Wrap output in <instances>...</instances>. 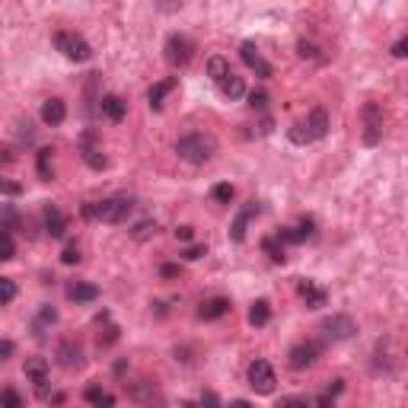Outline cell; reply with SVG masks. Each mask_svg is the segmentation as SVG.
I'll return each instance as SVG.
<instances>
[{"instance_id":"cell-43","label":"cell","mask_w":408,"mask_h":408,"mask_svg":"<svg viewBox=\"0 0 408 408\" xmlns=\"http://www.w3.org/2000/svg\"><path fill=\"white\" fill-rule=\"evenodd\" d=\"M0 236H4V255H0V259L10 262L13 255H16V242H13V233H0Z\"/></svg>"},{"instance_id":"cell-17","label":"cell","mask_w":408,"mask_h":408,"mask_svg":"<svg viewBox=\"0 0 408 408\" xmlns=\"http://www.w3.org/2000/svg\"><path fill=\"white\" fill-rule=\"evenodd\" d=\"M230 313V300L227 297H210L198 306V319L201 322H214V319H223Z\"/></svg>"},{"instance_id":"cell-4","label":"cell","mask_w":408,"mask_h":408,"mask_svg":"<svg viewBox=\"0 0 408 408\" xmlns=\"http://www.w3.org/2000/svg\"><path fill=\"white\" fill-rule=\"evenodd\" d=\"M55 48L61 51L68 61H77V64H87L90 58H93L90 42L83 36H77V32H55Z\"/></svg>"},{"instance_id":"cell-23","label":"cell","mask_w":408,"mask_h":408,"mask_svg":"<svg viewBox=\"0 0 408 408\" xmlns=\"http://www.w3.org/2000/svg\"><path fill=\"white\" fill-rule=\"evenodd\" d=\"M217 90H220V96L223 100H230V102H236V100L246 96V83H242V77H236V74L223 77V80L217 83Z\"/></svg>"},{"instance_id":"cell-51","label":"cell","mask_w":408,"mask_h":408,"mask_svg":"<svg viewBox=\"0 0 408 408\" xmlns=\"http://www.w3.org/2000/svg\"><path fill=\"white\" fill-rule=\"evenodd\" d=\"M230 408H252V405H249L246 399H236V402H230Z\"/></svg>"},{"instance_id":"cell-44","label":"cell","mask_w":408,"mask_h":408,"mask_svg":"<svg viewBox=\"0 0 408 408\" xmlns=\"http://www.w3.org/2000/svg\"><path fill=\"white\" fill-rule=\"evenodd\" d=\"M392 58H399V61H408V36H402L396 45H392Z\"/></svg>"},{"instance_id":"cell-1","label":"cell","mask_w":408,"mask_h":408,"mask_svg":"<svg viewBox=\"0 0 408 408\" xmlns=\"http://www.w3.org/2000/svg\"><path fill=\"white\" fill-rule=\"evenodd\" d=\"M134 210V198L131 195H112L105 201H87L80 208V214L87 220H102V223H124Z\"/></svg>"},{"instance_id":"cell-33","label":"cell","mask_w":408,"mask_h":408,"mask_svg":"<svg viewBox=\"0 0 408 408\" xmlns=\"http://www.w3.org/2000/svg\"><path fill=\"white\" fill-rule=\"evenodd\" d=\"M0 230H4V233H16L19 230V214L13 204H4V223H0Z\"/></svg>"},{"instance_id":"cell-41","label":"cell","mask_w":408,"mask_h":408,"mask_svg":"<svg viewBox=\"0 0 408 408\" xmlns=\"http://www.w3.org/2000/svg\"><path fill=\"white\" fill-rule=\"evenodd\" d=\"M118 341V326H105V332H100V348H109Z\"/></svg>"},{"instance_id":"cell-49","label":"cell","mask_w":408,"mask_h":408,"mask_svg":"<svg viewBox=\"0 0 408 408\" xmlns=\"http://www.w3.org/2000/svg\"><path fill=\"white\" fill-rule=\"evenodd\" d=\"M0 188H4V195H6V198H13V195H19V192H23V188H19L16 182H4V186H0Z\"/></svg>"},{"instance_id":"cell-37","label":"cell","mask_w":408,"mask_h":408,"mask_svg":"<svg viewBox=\"0 0 408 408\" xmlns=\"http://www.w3.org/2000/svg\"><path fill=\"white\" fill-rule=\"evenodd\" d=\"M58 322V309L51 306H42L38 309V319H36V328H45V326H55Z\"/></svg>"},{"instance_id":"cell-24","label":"cell","mask_w":408,"mask_h":408,"mask_svg":"<svg viewBox=\"0 0 408 408\" xmlns=\"http://www.w3.org/2000/svg\"><path fill=\"white\" fill-rule=\"evenodd\" d=\"M96 297H100V287L87 284V281H77L68 287V300H74V304H93Z\"/></svg>"},{"instance_id":"cell-39","label":"cell","mask_w":408,"mask_h":408,"mask_svg":"<svg viewBox=\"0 0 408 408\" xmlns=\"http://www.w3.org/2000/svg\"><path fill=\"white\" fill-rule=\"evenodd\" d=\"M265 105H268V93H265V90H255V93H249V109H252V112H265Z\"/></svg>"},{"instance_id":"cell-2","label":"cell","mask_w":408,"mask_h":408,"mask_svg":"<svg viewBox=\"0 0 408 408\" xmlns=\"http://www.w3.org/2000/svg\"><path fill=\"white\" fill-rule=\"evenodd\" d=\"M217 150V141L210 134H201V131H192V134L179 137L176 141V154H179V160L192 163V166H204V163L214 156Z\"/></svg>"},{"instance_id":"cell-8","label":"cell","mask_w":408,"mask_h":408,"mask_svg":"<svg viewBox=\"0 0 408 408\" xmlns=\"http://www.w3.org/2000/svg\"><path fill=\"white\" fill-rule=\"evenodd\" d=\"M319 354H322L319 341H297V345L287 351V360H291L294 370H309V367L319 360Z\"/></svg>"},{"instance_id":"cell-22","label":"cell","mask_w":408,"mask_h":408,"mask_svg":"<svg viewBox=\"0 0 408 408\" xmlns=\"http://www.w3.org/2000/svg\"><path fill=\"white\" fill-rule=\"evenodd\" d=\"M131 396H134L144 408H160V405H163V396L154 390V383H147V380H141V383L131 390Z\"/></svg>"},{"instance_id":"cell-9","label":"cell","mask_w":408,"mask_h":408,"mask_svg":"<svg viewBox=\"0 0 408 408\" xmlns=\"http://www.w3.org/2000/svg\"><path fill=\"white\" fill-rule=\"evenodd\" d=\"M274 236H278L281 246H284V242L300 246V242H306V240H313V236H316V220H313V217H300L294 227H281Z\"/></svg>"},{"instance_id":"cell-34","label":"cell","mask_w":408,"mask_h":408,"mask_svg":"<svg viewBox=\"0 0 408 408\" xmlns=\"http://www.w3.org/2000/svg\"><path fill=\"white\" fill-rule=\"evenodd\" d=\"M287 137H291L294 144H300V147H304V144H313V134H309L306 122H297V124H294V128L287 131Z\"/></svg>"},{"instance_id":"cell-6","label":"cell","mask_w":408,"mask_h":408,"mask_svg":"<svg viewBox=\"0 0 408 408\" xmlns=\"http://www.w3.org/2000/svg\"><path fill=\"white\" fill-rule=\"evenodd\" d=\"M319 328L326 332L328 341H348V338H354V335H358V322H354L351 316H345V313L326 316Z\"/></svg>"},{"instance_id":"cell-5","label":"cell","mask_w":408,"mask_h":408,"mask_svg":"<svg viewBox=\"0 0 408 408\" xmlns=\"http://www.w3.org/2000/svg\"><path fill=\"white\" fill-rule=\"evenodd\" d=\"M166 61L173 64V68H188L195 58V38H188L186 32H173V36L166 38Z\"/></svg>"},{"instance_id":"cell-27","label":"cell","mask_w":408,"mask_h":408,"mask_svg":"<svg viewBox=\"0 0 408 408\" xmlns=\"http://www.w3.org/2000/svg\"><path fill=\"white\" fill-rule=\"evenodd\" d=\"M230 74H233V68H230V61L223 55H210L208 58V77L214 83H220L223 77H230Z\"/></svg>"},{"instance_id":"cell-14","label":"cell","mask_w":408,"mask_h":408,"mask_svg":"<svg viewBox=\"0 0 408 408\" xmlns=\"http://www.w3.org/2000/svg\"><path fill=\"white\" fill-rule=\"evenodd\" d=\"M42 220H45V233H48L51 240H61V236L68 233V217H64V210L58 208V204H45Z\"/></svg>"},{"instance_id":"cell-35","label":"cell","mask_w":408,"mask_h":408,"mask_svg":"<svg viewBox=\"0 0 408 408\" xmlns=\"http://www.w3.org/2000/svg\"><path fill=\"white\" fill-rule=\"evenodd\" d=\"M210 195H214V201L230 204V201H233V186H230V182H220V186L210 188Z\"/></svg>"},{"instance_id":"cell-31","label":"cell","mask_w":408,"mask_h":408,"mask_svg":"<svg viewBox=\"0 0 408 408\" xmlns=\"http://www.w3.org/2000/svg\"><path fill=\"white\" fill-rule=\"evenodd\" d=\"M341 390H345V380H332V386H328V390L322 392L319 402H316V405H319V408H335V396H338Z\"/></svg>"},{"instance_id":"cell-7","label":"cell","mask_w":408,"mask_h":408,"mask_svg":"<svg viewBox=\"0 0 408 408\" xmlns=\"http://www.w3.org/2000/svg\"><path fill=\"white\" fill-rule=\"evenodd\" d=\"M274 383H278V377H274V370H272V364L268 360H252L249 364V386H252L259 396H272L274 392Z\"/></svg>"},{"instance_id":"cell-20","label":"cell","mask_w":408,"mask_h":408,"mask_svg":"<svg viewBox=\"0 0 408 408\" xmlns=\"http://www.w3.org/2000/svg\"><path fill=\"white\" fill-rule=\"evenodd\" d=\"M179 87V77H169V80H160V83H154L150 87V93H147V100H150V109L154 112H160L163 109V100H166L173 90Z\"/></svg>"},{"instance_id":"cell-19","label":"cell","mask_w":408,"mask_h":408,"mask_svg":"<svg viewBox=\"0 0 408 408\" xmlns=\"http://www.w3.org/2000/svg\"><path fill=\"white\" fill-rule=\"evenodd\" d=\"M100 112H102L105 118H109V122H122L124 112H128V105H124L122 96L105 93V96H100Z\"/></svg>"},{"instance_id":"cell-29","label":"cell","mask_w":408,"mask_h":408,"mask_svg":"<svg viewBox=\"0 0 408 408\" xmlns=\"http://www.w3.org/2000/svg\"><path fill=\"white\" fill-rule=\"evenodd\" d=\"M262 249L268 252V259H272L274 265H284L287 255H284V246L278 242V236H265V240H262Z\"/></svg>"},{"instance_id":"cell-3","label":"cell","mask_w":408,"mask_h":408,"mask_svg":"<svg viewBox=\"0 0 408 408\" xmlns=\"http://www.w3.org/2000/svg\"><path fill=\"white\" fill-rule=\"evenodd\" d=\"M360 137H364L367 147H377L383 141V105L380 102L360 105Z\"/></svg>"},{"instance_id":"cell-36","label":"cell","mask_w":408,"mask_h":408,"mask_svg":"<svg viewBox=\"0 0 408 408\" xmlns=\"http://www.w3.org/2000/svg\"><path fill=\"white\" fill-rule=\"evenodd\" d=\"M13 297H16V284H13V278H0V304H13Z\"/></svg>"},{"instance_id":"cell-50","label":"cell","mask_w":408,"mask_h":408,"mask_svg":"<svg viewBox=\"0 0 408 408\" xmlns=\"http://www.w3.org/2000/svg\"><path fill=\"white\" fill-rule=\"evenodd\" d=\"M179 274V265H163V278H176Z\"/></svg>"},{"instance_id":"cell-47","label":"cell","mask_w":408,"mask_h":408,"mask_svg":"<svg viewBox=\"0 0 408 408\" xmlns=\"http://www.w3.org/2000/svg\"><path fill=\"white\" fill-rule=\"evenodd\" d=\"M176 240L192 242V240H195V230H192V227H179V230H176Z\"/></svg>"},{"instance_id":"cell-45","label":"cell","mask_w":408,"mask_h":408,"mask_svg":"<svg viewBox=\"0 0 408 408\" xmlns=\"http://www.w3.org/2000/svg\"><path fill=\"white\" fill-rule=\"evenodd\" d=\"M201 408H220V399H217V392H201Z\"/></svg>"},{"instance_id":"cell-30","label":"cell","mask_w":408,"mask_h":408,"mask_svg":"<svg viewBox=\"0 0 408 408\" xmlns=\"http://www.w3.org/2000/svg\"><path fill=\"white\" fill-rule=\"evenodd\" d=\"M38 176H42L45 182L55 179V166H51V147H42V150H38Z\"/></svg>"},{"instance_id":"cell-32","label":"cell","mask_w":408,"mask_h":408,"mask_svg":"<svg viewBox=\"0 0 408 408\" xmlns=\"http://www.w3.org/2000/svg\"><path fill=\"white\" fill-rule=\"evenodd\" d=\"M297 55L304 58V61H322V51L316 42H306V38H300L297 42Z\"/></svg>"},{"instance_id":"cell-46","label":"cell","mask_w":408,"mask_h":408,"mask_svg":"<svg viewBox=\"0 0 408 408\" xmlns=\"http://www.w3.org/2000/svg\"><path fill=\"white\" fill-rule=\"evenodd\" d=\"M201 255H208V246H188V249H186V259H188V262H198Z\"/></svg>"},{"instance_id":"cell-28","label":"cell","mask_w":408,"mask_h":408,"mask_svg":"<svg viewBox=\"0 0 408 408\" xmlns=\"http://www.w3.org/2000/svg\"><path fill=\"white\" fill-rule=\"evenodd\" d=\"M268 319H272V304L268 300H255L252 309H249V326L262 328V326H268Z\"/></svg>"},{"instance_id":"cell-18","label":"cell","mask_w":408,"mask_h":408,"mask_svg":"<svg viewBox=\"0 0 408 408\" xmlns=\"http://www.w3.org/2000/svg\"><path fill=\"white\" fill-rule=\"evenodd\" d=\"M68 118V105H64V100H58V96H51V100L42 102V122L51 124V128H58V124Z\"/></svg>"},{"instance_id":"cell-26","label":"cell","mask_w":408,"mask_h":408,"mask_svg":"<svg viewBox=\"0 0 408 408\" xmlns=\"http://www.w3.org/2000/svg\"><path fill=\"white\" fill-rule=\"evenodd\" d=\"M83 399H87L93 408H115V396H112L109 390H102V386H87Z\"/></svg>"},{"instance_id":"cell-21","label":"cell","mask_w":408,"mask_h":408,"mask_svg":"<svg viewBox=\"0 0 408 408\" xmlns=\"http://www.w3.org/2000/svg\"><path fill=\"white\" fill-rule=\"evenodd\" d=\"M306 128H309V134H313V141H322V137L328 134V112L322 109V105H316L306 115Z\"/></svg>"},{"instance_id":"cell-16","label":"cell","mask_w":408,"mask_h":408,"mask_svg":"<svg viewBox=\"0 0 408 408\" xmlns=\"http://www.w3.org/2000/svg\"><path fill=\"white\" fill-rule=\"evenodd\" d=\"M297 294H300V300L306 304V309H322V306L328 304V294L322 291L316 281H309V278L297 281Z\"/></svg>"},{"instance_id":"cell-11","label":"cell","mask_w":408,"mask_h":408,"mask_svg":"<svg viewBox=\"0 0 408 408\" xmlns=\"http://www.w3.org/2000/svg\"><path fill=\"white\" fill-rule=\"evenodd\" d=\"M58 364L64 367V370H83L87 367V354H83V348L77 345L74 338H64L61 345H58Z\"/></svg>"},{"instance_id":"cell-15","label":"cell","mask_w":408,"mask_h":408,"mask_svg":"<svg viewBox=\"0 0 408 408\" xmlns=\"http://www.w3.org/2000/svg\"><path fill=\"white\" fill-rule=\"evenodd\" d=\"M80 156H83V163H87L90 169H105V156H102L100 144H96L93 131H83V137H80Z\"/></svg>"},{"instance_id":"cell-52","label":"cell","mask_w":408,"mask_h":408,"mask_svg":"<svg viewBox=\"0 0 408 408\" xmlns=\"http://www.w3.org/2000/svg\"><path fill=\"white\" fill-rule=\"evenodd\" d=\"M182 408H195V405H192V402H186V405H182Z\"/></svg>"},{"instance_id":"cell-42","label":"cell","mask_w":408,"mask_h":408,"mask_svg":"<svg viewBox=\"0 0 408 408\" xmlns=\"http://www.w3.org/2000/svg\"><path fill=\"white\" fill-rule=\"evenodd\" d=\"M61 262H64V265H77V262H80V249H77L74 242H70V246H64Z\"/></svg>"},{"instance_id":"cell-13","label":"cell","mask_w":408,"mask_h":408,"mask_svg":"<svg viewBox=\"0 0 408 408\" xmlns=\"http://www.w3.org/2000/svg\"><path fill=\"white\" fill-rule=\"evenodd\" d=\"M262 214V204L259 201H249L246 208L236 214V220H233V227H230V240L233 242H246V230H249V223H252V217H259Z\"/></svg>"},{"instance_id":"cell-38","label":"cell","mask_w":408,"mask_h":408,"mask_svg":"<svg viewBox=\"0 0 408 408\" xmlns=\"http://www.w3.org/2000/svg\"><path fill=\"white\" fill-rule=\"evenodd\" d=\"M0 405H4V408H26L23 405V396H19L13 386H6V390H4V402H0Z\"/></svg>"},{"instance_id":"cell-10","label":"cell","mask_w":408,"mask_h":408,"mask_svg":"<svg viewBox=\"0 0 408 408\" xmlns=\"http://www.w3.org/2000/svg\"><path fill=\"white\" fill-rule=\"evenodd\" d=\"M23 373H26V380L36 386L38 396L48 399V360H45V358H26Z\"/></svg>"},{"instance_id":"cell-12","label":"cell","mask_w":408,"mask_h":408,"mask_svg":"<svg viewBox=\"0 0 408 408\" xmlns=\"http://www.w3.org/2000/svg\"><path fill=\"white\" fill-rule=\"evenodd\" d=\"M240 58H242V64H246L249 70H255V77H262V80H268V77L274 74L272 70V64L262 58V51L255 48V42H242L240 45Z\"/></svg>"},{"instance_id":"cell-48","label":"cell","mask_w":408,"mask_h":408,"mask_svg":"<svg viewBox=\"0 0 408 408\" xmlns=\"http://www.w3.org/2000/svg\"><path fill=\"white\" fill-rule=\"evenodd\" d=\"M0 358H4V360H10V358H13V341H10V338L0 341Z\"/></svg>"},{"instance_id":"cell-40","label":"cell","mask_w":408,"mask_h":408,"mask_svg":"<svg viewBox=\"0 0 408 408\" xmlns=\"http://www.w3.org/2000/svg\"><path fill=\"white\" fill-rule=\"evenodd\" d=\"M274 408H313V405H309V399H304V396H284Z\"/></svg>"},{"instance_id":"cell-25","label":"cell","mask_w":408,"mask_h":408,"mask_svg":"<svg viewBox=\"0 0 408 408\" xmlns=\"http://www.w3.org/2000/svg\"><path fill=\"white\" fill-rule=\"evenodd\" d=\"M156 233H160V223H156L154 217H144V220H137L134 227H131V240L134 242H147V240H154Z\"/></svg>"}]
</instances>
